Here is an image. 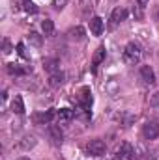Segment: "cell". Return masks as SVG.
<instances>
[{"instance_id": "1", "label": "cell", "mask_w": 159, "mask_h": 160, "mask_svg": "<svg viewBox=\"0 0 159 160\" xmlns=\"http://www.w3.org/2000/svg\"><path fill=\"white\" fill-rule=\"evenodd\" d=\"M122 60H123V63H127V65H137V63H140V60H142V48H140V45L135 43V41L127 43V45L123 47Z\"/></svg>"}, {"instance_id": "2", "label": "cell", "mask_w": 159, "mask_h": 160, "mask_svg": "<svg viewBox=\"0 0 159 160\" xmlns=\"http://www.w3.org/2000/svg\"><path fill=\"white\" fill-rule=\"evenodd\" d=\"M86 153L90 157H103L105 155V143H103V140H99V138L90 140L86 143Z\"/></svg>"}, {"instance_id": "3", "label": "cell", "mask_w": 159, "mask_h": 160, "mask_svg": "<svg viewBox=\"0 0 159 160\" xmlns=\"http://www.w3.org/2000/svg\"><path fill=\"white\" fill-rule=\"evenodd\" d=\"M114 157H116V160H129L133 157V145L127 142H122L114 151Z\"/></svg>"}, {"instance_id": "4", "label": "cell", "mask_w": 159, "mask_h": 160, "mask_svg": "<svg viewBox=\"0 0 159 160\" xmlns=\"http://www.w3.org/2000/svg\"><path fill=\"white\" fill-rule=\"evenodd\" d=\"M142 136L146 140H156L159 136V123L157 121H148L142 128Z\"/></svg>"}, {"instance_id": "5", "label": "cell", "mask_w": 159, "mask_h": 160, "mask_svg": "<svg viewBox=\"0 0 159 160\" xmlns=\"http://www.w3.org/2000/svg\"><path fill=\"white\" fill-rule=\"evenodd\" d=\"M139 73H140V78L144 80L146 84H150V86L156 84V73H154V69L150 65H140Z\"/></svg>"}, {"instance_id": "6", "label": "cell", "mask_w": 159, "mask_h": 160, "mask_svg": "<svg viewBox=\"0 0 159 160\" xmlns=\"http://www.w3.org/2000/svg\"><path fill=\"white\" fill-rule=\"evenodd\" d=\"M90 32H92L94 36H101V34H103V19H101V17L90 19Z\"/></svg>"}, {"instance_id": "7", "label": "cell", "mask_w": 159, "mask_h": 160, "mask_svg": "<svg viewBox=\"0 0 159 160\" xmlns=\"http://www.w3.org/2000/svg\"><path fill=\"white\" fill-rule=\"evenodd\" d=\"M125 19H127V9H123V8H116V9L112 11V15H111L112 24H120V22L125 21Z\"/></svg>"}, {"instance_id": "8", "label": "cell", "mask_w": 159, "mask_h": 160, "mask_svg": "<svg viewBox=\"0 0 159 160\" xmlns=\"http://www.w3.org/2000/svg\"><path fill=\"white\" fill-rule=\"evenodd\" d=\"M58 65H60V62H58L56 58H49V60H45V62H43L45 71H47V73H51V75L60 71V67H58Z\"/></svg>"}, {"instance_id": "9", "label": "cell", "mask_w": 159, "mask_h": 160, "mask_svg": "<svg viewBox=\"0 0 159 160\" xmlns=\"http://www.w3.org/2000/svg\"><path fill=\"white\" fill-rule=\"evenodd\" d=\"M64 78H66V75H64L62 71L52 73V75L49 77V86H51V88H58V86H62V84H64Z\"/></svg>"}, {"instance_id": "10", "label": "cell", "mask_w": 159, "mask_h": 160, "mask_svg": "<svg viewBox=\"0 0 159 160\" xmlns=\"http://www.w3.org/2000/svg\"><path fill=\"white\" fill-rule=\"evenodd\" d=\"M34 145H36V138H34V136H25V138L17 143V147L23 149V151H28V149H32Z\"/></svg>"}, {"instance_id": "11", "label": "cell", "mask_w": 159, "mask_h": 160, "mask_svg": "<svg viewBox=\"0 0 159 160\" xmlns=\"http://www.w3.org/2000/svg\"><path fill=\"white\" fill-rule=\"evenodd\" d=\"M79 101H80V104H82L84 108H90V104H92V93H90L88 88H82V89H80Z\"/></svg>"}, {"instance_id": "12", "label": "cell", "mask_w": 159, "mask_h": 160, "mask_svg": "<svg viewBox=\"0 0 159 160\" xmlns=\"http://www.w3.org/2000/svg\"><path fill=\"white\" fill-rule=\"evenodd\" d=\"M105 56H107V52H105V47H99L97 50H96V54H94V58H92V65H94V69L105 60Z\"/></svg>"}, {"instance_id": "13", "label": "cell", "mask_w": 159, "mask_h": 160, "mask_svg": "<svg viewBox=\"0 0 159 160\" xmlns=\"http://www.w3.org/2000/svg\"><path fill=\"white\" fill-rule=\"evenodd\" d=\"M49 136H51L56 143H60V142H62V138H64V134H62L60 127H56V125H51V127H49Z\"/></svg>"}, {"instance_id": "14", "label": "cell", "mask_w": 159, "mask_h": 160, "mask_svg": "<svg viewBox=\"0 0 159 160\" xmlns=\"http://www.w3.org/2000/svg\"><path fill=\"white\" fill-rule=\"evenodd\" d=\"M11 110H13L15 114H25V102H23V99H21L19 95L11 101Z\"/></svg>"}, {"instance_id": "15", "label": "cell", "mask_w": 159, "mask_h": 160, "mask_svg": "<svg viewBox=\"0 0 159 160\" xmlns=\"http://www.w3.org/2000/svg\"><path fill=\"white\" fill-rule=\"evenodd\" d=\"M41 30H43L45 36H52V34H54V22H52L51 19H45V21L41 22Z\"/></svg>"}, {"instance_id": "16", "label": "cell", "mask_w": 159, "mask_h": 160, "mask_svg": "<svg viewBox=\"0 0 159 160\" xmlns=\"http://www.w3.org/2000/svg\"><path fill=\"white\" fill-rule=\"evenodd\" d=\"M54 112L52 110H47V112H43V114H40V116H36V121L38 123H51V121L54 119Z\"/></svg>"}, {"instance_id": "17", "label": "cell", "mask_w": 159, "mask_h": 160, "mask_svg": "<svg viewBox=\"0 0 159 160\" xmlns=\"http://www.w3.org/2000/svg\"><path fill=\"white\" fill-rule=\"evenodd\" d=\"M69 36H71V39H75V41H82L84 39V28H82V26L71 28V30H69Z\"/></svg>"}, {"instance_id": "18", "label": "cell", "mask_w": 159, "mask_h": 160, "mask_svg": "<svg viewBox=\"0 0 159 160\" xmlns=\"http://www.w3.org/2000/svg\"><path fill=\"white\" fill-rule=\"evenodd\" d=\"M23 9H25L26 13H30V15H36V13H38V6H36L32 0H25V2H23Z\"/></svg>"}, {"instance_id": "19", "label": "cell", "mask_w": 159, "mask_h": 160, "mask_svg": "<svg viewBox=\"0 0 159 160\" xmlns=\"http://www.w3.org/2000/svg\"><path fill=\"white\" fill-rule=\"evenodd\" d=\"M116 118L122 119V125H123V127H129V125L135 121V116H131V114H127V112H122V114H118Z\"/></svg>"}, {"instance_id": "20", "label": "cell", "mask_w": 159, "mask_h": 160, "mask_svg": "<svg viewBox=\"0 0 159 160\" xmlns=\"http://www.w3.org/2000/svg\"><path fill=\"white\" fill-rule=\"evenodd\" d=\"M56 118H58L60 121H69L71 118H73V112H71L69 108H62V110L56 114Z\"/></svg>"}, {"instance_id": "21", "label": "cell", "mask_w": 159, "mask_h": 160, "mask_svg": "<svg viewBox=\"0 0 159 160\" xmlns=\"http://www.w3.org/2000/svg\"><path fill=\"white\" fill-rule=\"evenodd\" d=\"M28 41H30L34 47H41V43H43V39H41V36L38 32H30V34H28Z\"/></svg>"}, {"instance_id": "22", "label": "cell", "mask_w": 159, "mask_h": 160, "mask_svg": "<svg viewBox=\"0 0 159 160\" xmlns=\"http://www.w3.org/2000/svg\"><path fill=\"white\" fill-rule=\"evenodd\" d=\"M8 73H9V75H23L25 71H23L17 63H8Z\"/></svg>"}, {"instance_id": "23", "label": "cell", "mask_w": 159, "mask_h": 160, "mask_svg": "<svg viewBox=\"0 0 159 160\" xmlns=\"http://www.w3.org/2000/svg\"><path fill=\"white\" fill-rule=\"evenodd\" d=\"M148 102H150V106H159V91H156V93L150 95Z\"/></svg>"}, {"instance_id": "24", "label": "cell", "mask_w": 159, "mask_h": 160, "mask_svg": "<svg viewBox=\"0 0 159 160\" xmlns=\"http://www.w3.org/2000/svg\"><path fill=\"white\" fill-rule=\"evenodd\" d=\"M66 4H68V0H52V6H54V9H64L66 8Z\"/></svg>"}, {"instance_id": "25", "label": "cell", "mask_w": 159, "mask_h": 160, "mask_svg": "<svg viewBox=\"0 0 159 160\" xmlns=\"http://www.w3.org/2000/svg\"><path fill=\"white\" fill-rule=\"evenodd\" d=\"M9 52H11V43L6 38V39H4V54H9Z\"/></svg>"}, {"instance_id": "26", "label": "cell", "mask_w": 159, "mask_h": 160, "mask_svg": "<svg viewBox=\"0 0 159 160\" xmlns=\"http://www.w3.org/2000/svg\"><path fill=\"white\" fill-rule=\"evenodd\" d=\"M148 2H150V0H135V4H137V8H140V9H144V8L148 6Z\"/></svg>"}, {"instance_id": "27", "label": "cell", "mask_w": 159, "mask_h": 160, "mask_svg": "<svg viewBox=\"0 0 159 160\" xmlns=\"http://www.w3.org/2000/svg\"><path fill=\"white\" fill-rule=\"evenodd\" d=\"M17 50H19V54H21V56H25V45H23V43H19V45H17Z\"/></svg>"}, {"instance_id": "28", "label": "cell", "mask_w": 159, "mask_h": 160, "mask_svg": "<svg viewBox=\"0 0 159 160\" xmlns=\"http://www.w3.org/2000/svg\"><path fill=\"white\" fill-rule=\"evenodd\" d=\"M154 17H156V21L159 22V6L156 8V13H154Z\"/></svg>"}, {"instance_id": "29", "label": "cell", "mask_w": 159, "mask_h": 160, "mask_svg": "<svg viewBox=\"0 0 159 160\" xmlns=\"http://www.w3.org/2000/svg\"><path fill=\"white\" fill-rule=\"evenodd\" d=\"M19 160H30V158H26V157H21V158H19Z\"/></svg>"}]
</instances>
